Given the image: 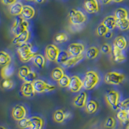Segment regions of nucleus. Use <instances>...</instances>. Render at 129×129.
I'll list each match as a JSON object with an SVG mask.
<instances>
[{
  "mask_svg": "<svg viewBox=\"0 0 129 129\" xmlns=\"http://www.w3.org/2000/svg\"><path fill=\"white\" fill-rule=\"evenodd\" d=\"M17 52L19 55L20 60L24 63H26L33 59L36 54L32 51V45L28 43L21 45L18 47Z\"/></svg>",
  "mask_w": 129,
  "mask_h": 129,
  "instance_id": "obj_1",
  "label": "nucleus"
},
{
  "mask_svg": "<svg viewBox=\"0 0 129 129\" xmlns=\"http://www.w3.org/2000/svg\"><path fill=\"white\" fill-rule=\"evenodd\" d=\"M99 76L96 72L89 71L85 73L83 83V88L87 90H90L95 87L99 82Z\"/></svg>",
  "mask_w": 129,
  "mask_h": 129,
  "instance_id": "obj_2",
  "label": "nucleus"
},
{
  "mask_svg": "<svg viewBox=\"0 0 129 129\" xmlns=\"http://www.w3.org/2000/svg\"><path fill=\"white\" fill-rule=\"evenodd\" d=\"M28 25H29L27 20L23 19L21 16L18 17L15 19L11 28L12 33L14 35V36H17L25 31L28 30Z\"/></svg>",
  "mask_w": 129,
  "mask_h": 129,
  "instance_id": "obj_3",
  "label": "nucleus"
},
{
  "mask_svg": "<svg viewBox=\"0 0 129 129\" xmlns=\"http://www.w3.org/2000/svg\"><path fill=\"white\" fill-rule=\"evenodd\" d=\"M69 21L74 26H79L82 25L87 20V17L85 14L81 10L72 9L69 12Z\"/></svg>",
  "mask_w": 129,
  "mask_h": 129,
  "instance_id": "obj_4",
  "label": "nucleus"
},
{
  "mask_svg": "<svg viewBox=\"0 0 129 129\" xmlns=\"http://www.w3.org/2000/svg\"><path fill=\"white\" fill-rule=\"evenodd\" d=\"M119 99H120V94L117 91L110 90L107 92L105 95V100L107 104L109 105L113 110H117L119 109Z\"/></svg>",
  "mask_w": 129,
  "mask_h": 129,
  "instance_id": "obj_5",
  "label": "nucleus"
},
{
  "mask_svg": "<svg viewBox=\"0 0 129 129\" xmlns=\"http://www.w3.org/2000/svg\"><path fill=\"white\" fill-rule=\"evenodd\" d=\"M125 76L117 72H107L105 76V83L109 85H118L123 82L125 80Z\"/></svg>",
  "mask_w": 129,
  "mask_h": 129,
  "instance_id": "obj_6",
  "label": "nucleus"
},
{
  "mask_svg": "<svg viewBox=\"0 0 129 129\" xmlns=\"http://www.w3.org/2000/svg\"><path fill=\"white\" fill-rule=\"evenodd\" d=\"M32 84H33V87H34L36 93L50 92V91L54 90L56 89L55 86L47 83V82L41 80V79H36Z\"/></svg>",
  "mask_w": 129,
  "mask_h": 129,
  "instance_id": "obj_7",
  "label": "nucleus"
},
{
  "mask_svg": "<svg viewBox=\"0 0 129 129\" xmlns=\"http://www.w3.org/2000/svg\"><path fill=\"white\" fill-rule=\"evenodd\" d=\"M67 51L71 57H78L83 55L85 51V46L80 43H73L69 45Z\"/></svg>",
  "mask_w": 129,
  "mask_h": 129,
  "instance_id": "obj_8",
  "label": "nucleus"
},
{
  "mask_svg": "<svg viewBox=\"0 0 129 129\" xmlns=\"http://www.w3.org/2000/svg\"><path fill=\"white\" fill-rule=\"evenodd\" d=\"M26 114L27 112L25 107L21 105H16L13 107L12 110V117L14 119L18 121L26 118Z\"/></svg>",
  "mask_w": 129,
  "mask_h": 129,
  "instance_id": "obj_9",
  "label": "nucleus"
},
{
  "mask_svg": "<svg viewBox=\"0 0 129 129\" xmlns=\"http://www.w3.org/2000/svg\"><path fill=\"white\" fill-rule=\"evenodd\" d=\"M60 50L55 45L50 44L47 46L45 48V55L47 58L50 61L56 62Z\"/></svg>",
  "mask_w": 129,
  "mask_h": 129,
  "instance_id": "obj_10",
  "label": "nucleus"
},
{
  "mask_svg": "<svg viewBox=\"0 0 129 129\" xmlns=\"http://www.w3.org/2000/svg\"><path fill=\"white\" fill-rule=\"evenodd\" d=\"M83 87V83L80 78H79L78 76H73L71 77L70 83L68 87L71 92L74 93L78 92Z\"/></svg>",
  "mask_w": 129,
  "mask_h": 129,
  "instance_id": "obj_11",
  "label": "nucleus"
},
{
  "mask_svg": "<svg viewBox=\"0 0 129 129\" xmlns=\"http://www.w3.org/2000/svg\"><path fill=\"white\" fill-rule=\"evenodd\" d=\"M84 8L88 14H95L99 11L100 5L96 0H88L84 2Z\"/></svg>",
  "mask_w": 129,
  "mask_h": 129,
  "instance_id": "obj_12",
  "label": "nucleus"
},
{
  "mask_svg": "<svg viewBox=\"0 0 129 129\" xmlns=\"http://www.w3.org/2000/svg\"><path fill=\"white\" fill-rule=\"evenodd\" d=\"M21 92L23 96L30 98L34 96L36 94L33 84L30 83L24 82L21 87Z\"/></svg>",
  "mask_w": 129,
  "mask_h": 129,
  "instance_id": "obj_13",
  "label": "nucleus"
},
{
  "mask_svg": "<svg viewBox=\"0 0 129 129\" xmlns=\"http://www.w3.org/2000/svg\"><path fill=\"white\" fill-rule=\"evenodd\" d=\"M71 116V113L65 112L61 109L56 110L53 114V119L57 123H62Z\"/></svg>",
  "mask_w": 129,
  "mask_h": 129,
  "instance_id": "obj_14",
  "label": "nucleus"
},
{
  "mask_svg": "<svg viewBox=\"0 0 129 129\" xmlns=\"http://www.w3.org/2000/svg\"><path fill=\"white\" fill-rule=\"evenodd\" d=\"M128 43L127 39L123 36H118L115 38L113 43V47H116L117 49L123 51L128 47Z\"/></svg>",
  "mask_w": 129,
  "mask_h": 129,
  "instance_id": "obj_15",
  "label": "nucleus"
},
{
  "mask_svg": "<svg viewBox=\"0 0 129 129\" xmlns=\"http://www.w3.org/2000/svg\"><path fill=\"white\" fill-rule=\"evenodd\" d=\"M87 94L85 92H81L74 99V105L78 108H83L85 107L87 103Z\"/></svg>",
  "mask_w": 129,
  "mask_h": 129,
  "instance_id": "obj_16",
  "label": "nucleus"
},
{
  "mask_svg": "<svg viewBox=\"0 0 129 129\" xmlns=\"http://www.w3.org/2000/svg\"><path fill=\"white\" fill-rule=\"evenodd\" d=\"M30 38V32L29 31L26 30L22 34H19L17 36H14L12 40V43L14 45H21L25 44L27 43Z\"/></svg>",
  "mask_w": 129,
  "mask_h": 129,
  "instance_id": "obj_17",
  "label": "nucleus"
},
{
  "mask_svg": "<svg viewBox=\"0 0 129 129\" xmlns=\"http://www.w3.org/2000/svg\"><path fill=\"white\" fill-rule=\"evenodd\" d=\"M30 129H43L44 126V120L39 116H32L30 117Z\"/></svg>",
  "mask_w": 129,
  "mask_h": 129,
  "instance_id": "obj_18",
  "label": "nucleus"
},
{
  "mask_svg": "<svg viewBox=\"0 0 129 129\" xmlns=\"http://www.w3.org/2000/svg\"><path fill=\"white\" fill-rule=\"evenodd\" d=\"M117 20L114 16H108L103 19L101 24H103L109 30L112 31L116 28Z\"/></svg>",
  "mask_w": 129,
  "mask_h": 129,
  "instance_id": "obj_19",
  "label": "nucleus"
},
{
  "mask_svg": "<svg viewBox=\"0 0 129 129\" xmlns=\"http://www.w3.org/2000/svg\"><path fill=\"white\" fill-rule=\"evenodd\" d=\"M34 15H35V9L34 8L30 5H23L22 12L21 14V16L23 19L26 20L31 19L34 18Z\"/></svg>",
  "mask_w": 129,
  "mask_h": 129,
  "instance_id": "obj_20",
  "label": "nucleus"
},
{
  "mask_svg": "<svg viewBox=\"0 0 129 129\" xmlns=\"http://www.w3.org/2000/svg\"><path fill=\"white\" fill-rule=\"evenodd\" d=\"M111 53L112 54L114 61L116 63H121L126 59V56L125 55L123 51L117 49L116 47H112Z\"/></svg>",
  "mask_w": 129,
  "mask_h": 129,
  "instance_id": "obj_21",
  "label": "nucleus"
},
{
  "mask_svg": "<svg viewBox=\"0 0 129 129\" xmlns=\"http://www.w3.org/2000/svg\"><path fill=\"white\" fill-rule=\"evenodd\" d=\"M23 5L20 2H16L14 4L11 5L9 9V13L14 16H21L22 12Z\"/></svg>",
  "mask_w": 129,
  "mask_h": 129,
  "instance_id": "obj_22",
  "label": "nucleus"
},
{
  "mask_svg": "<svg viewBox=\"0 0 129 129\" xmlns=\"http://www.w3.org/2000/svg\"><path fill=\"white\" fill-rule=\"evenodd\" d=\"M14 74V68L11 64L3 67L1 69V76L3 79H9Z\"/></svg>",
  "mask_w": 129,
  "mask_h": 129,
  "instance_id": "obj_23",
  "label": "nucleus"
},
{
  "mask_svg": "<svg viewBox=\"0 0 129 129\" xmlns=\"http://www.w3.org/2000/svg\"><path fill=\"white\" fill-rule=\"evenodd\" d=\"M114 16L116 20H123V19H128L129 16V12L127 9L123 7L117 8L115 10Z\"/></svg>",
  "mask_w": 129,
  "mask_h": 129,
  "instance_id": "obj_24",
  "label": "nucleus"
},
{
  "mask_svg": "<svg viewBox=\"0 0 129 129\" xmlns=\"http://www.w3.org/2000/svg\"><path fill=\"white\" fill-rule=\"evenodd\" d=\"M11 63V57L7 52L2 50L0 51V67H5Z\"/></svg>",
  "mask_w": 129,
  "mask_h": 129,
  "instance_id": "obj_25",
  "label": "nucleus"
},
{
  "mask_svg": "<svg viewBox=\"0 0 129 129\" xmlns=\"http://www.w3.org/2000/svg\"><path fill=\"white\" fill-rule=\"evenodd\" d=\"M83 59V55L78 56V57H71L66 63H64V64H62V66L64 68H66V69L75 66L76 64H78L79 62H80Z\"/></svg>",
  "mask_w": 129,
  "mask_h": 129,
  "instance_id": "obj_26",
  "label": "nucleus"
},
{
  "mask_svg": "<svg viewBox=\"0 0 129 129\" xmlns=\"http://www.w3.org/2000/svg\"><path fill=\"white\" fill-rule=\"evenodd\" d=\"M98 103H97L96 101L94 100H90L88 102H87L86 105H85V110L88 114H94L97 111L98 109Z\"/></svg>",
  "mask_w": 129,
  "mask_h": 129,
  "instance_id": "obj_27",
  "label": "nucleus"
},
{
  "mask_svg": "<svg viewBox=\"0 0 129 129\" xmlns=\"http://www.w3.org/2000/svg\"><path fill=\"white\" fill-rule=\"evenodd\" d=\"M33 63L36 66L40 69L44 68L46 63V59L43 55L40 54H36L33 58Z\"/></svg>",
  "mask_w": 129,
  "mask_h": 129,
  "instance_id": "obj_28",
  "label": "nucleus"
},
{
  "mask_svg": "<svg viewBox=\"0 0 129 129\" xmlns=\"http://www.w3.org/2000/svg\"><path fill=\"white\" fill-rule=\"evenodd\" d=\"M71 57V55L69 54L67 50H60L56 59V63L61 64H64L69 60V59Z\"/></svg>",
  "mask_w": 129,
  "mask_h": 129,
  "instance_id": "obj_29",
  "label": "nucleus"
},
{
  "mask_svg": "<svg viewBox=\"0 0 129 129\" xmlns=\"http://www.w3.org/2000/svg\"><path fill=\"white\" fill-rule=\"evenodd\" d=\"M100 50L97 47H91L88 48L85 52V57L88 59H93L98 56Z\"/></svg>",
  "mask_w": 129,
  "mask_h": 129,
  "instance_id": "obj_30",
  "label": "nucleus"
},
{
  "mask_svg": "<svg viewBox=\"0 0 129 129\" xmlns=\"http://www.w3.org/2000/svg\"><path fill=\"white\" fill-rule=\"evenodd\" d=\"M64 75V71L61 67H56L51 72V76L53 79L58 81Z\"/></svg>",
  "mask_w": 129,
  "mask_h": 129,
  "instance_id": "obj_31",
  "label": "nucleus"
},
{
  "mask_svg": "<svg viewBox=\"0 0 129 129\" xmlns=\"http://www.w3.org/2000/svg\"><path fill=\"white\" fill-rule=\"evenodd\" d=\"M117 119L122 123H129V114L126 112L120 110L116 114Z\"/></svg>",
  "mask_w": 129,
  "mask_h": 129,
  "instance_id": "obj_32",
  "label": "nucleus"
},
{
  "mask_svg": "<svg viewBox=\"0 0 129 129\" xmlns=\"http://www.w3.org/2000/svg\"><path fill=\"white\" fill-rule=\"evenodd\" d=\"M116 25L119 30L122 31H127L129 30V18L123 20H117Z\"/></svg>",
  "mask_w": 129,
  "mask_h": 129,
  "instance_id": "obj_33",
  "label": "nucleus"
},
{
  "mask_svg": "<svg viewBox=\"0 0 129 129\" xmlns=\"http://www.w3.org/2000/svg\"><path fill=\"white\" fill-rule=\"evenodd\" d=\"M69 40V36L67 34L64 32H60L56 34L54 38V41L57 43H63L67 42Z\"/></svg>",
  "mask_w": 129,
  "mask_h": 129,
  "instance_id": "obj_34",
  "label": "nucleus"
},
{
  "mask_svg": "<svg viewBox=\"0 0 129 129\" xmlns=\"http://www.w3.org/2000/svg\"><path fill=\"white\" fill-rule=\"evenodd\" d=\"M30 71L31 70L28 66H26V65L21 66L18 71V76L20 79L24 80V79L27 76V75L30 73Z\"/></svg>",
  "mask_w": 129,
  "mask_h": 129,
  "instance_id": "obj_35",
  "label": "nucleus"
},
{
  "mask_svg": "<svg viewBox=\"0 0 129 129\" xmlns=\"http://www.w3.org/2000/svg\"><path fill=\"white\" fill-rule=\"evenodd\" d=\"M14 81L10 79H3V80L1 81L0 83V87H2V88L5 90H9L13 88L14 87Z\"/></svg>",
  "mask_w": 129,
  "mask_h": 129,
  "instance_id": "obj_36",
  "label": "nucleus"
},
{
  "mask_svg": "<svg viewBox=\"0 0 129 129\" xmlns=\"http://www.w3.org/2000/svg\"><path fill=\"white\" fill-rule=\"evenodd\" d=\"M70 80H71V78L69 77L68 76L64 74L59 80L57 81L58 82V85L60 87L62 88H67L69 87V83H70Z\"/></svg>",
  "mask_w": 129,
  "mask_h": 129,
  "instance_id": "obj_37",
  "label": "nucleus"
},
{
  "mask_svg": "<svg viewBox=\"0 0 129 129\" xmlns=\"http://www.w3.org/2000/svg\"><path fill=\"white\" fill-rule=\"evenodd\" d=\"M36 79H38V75L34 71H31L30 73L27 75V76L24 79V82L33 83Z\"/></svg>",
  "mask_w": 129,
  "mask_h": 129,
  "instance_id": "obj_38",
  "label": "nucleus"
},
{
  "mask_svg": "<svg viewBox=\"0 0 129 129\" xmlns=\"http://www.w3.org/2000/svg\"><path fill=\"white\" fill-rule=\"evenodd\" d=\"M18 126L21 129H26L27 128H30V124L29 118H24L21 120L18 121Z\"/></svg>",
  "mask_w": 129,
  "mask_h": 129,
  "instance_id": "obj_39",
  "label": "nucleus"
},
{
  "mask_svg": "<svg viewBox=\"0 0 129 129\" xmlns=\"http://www.w3.org/2000/svg\"><path fill=\"white\" fill-rule=\"evenodd\" d=\"M119 109L121 110L126 112L129 114V98L125 99L121 102H120Z\"/></svg>",
  "mask_w": 129,
  "mask_h": 129,
  "instance_id": "obj_40",
  "label": "nucleus"
},
{
  "mask_svg": "<svg viewBox=\"0 0 129 129\" xmlns=\"http://www.w3.org/2000/svg\"><path fill=\"white\" fill-rule=\"evenodd\" d=\"M109 31V30L106 28L105 26L103 25V24H100L96 28V33L99 36H105L107 32Z\"/></svg>",
  "mask_w": 129,
  "mask_h": 129,
  "instance_id": "obj_41",
  "label": "nucleus"
},
{
  "mask_svg": "<svg viewBox=\"0 0 129 129\" xmlns=\"http://www.w3.org/2000/svg\"><path fill=\"white\" fill-rule=\"evenodd\" d=\"M112 48L111 46L107 43H103L102 45H101V48H100V50L103 54H109V53L112 52Z\"/></svg>",
  "mask_w": 129,
  "mask_h": 129,
  "instance_id": "obj_42",
  "label": "nucleus"
},
{
  "mask_svg": "<svg viewBox=\"0 0 129 129\" xmlns=\"http://www.w3.org/2000/svg\"><path fill=\"white\" fill-rule=\"evenodd\" d=\"M116 125V120L113 117H109L106 119L105 126L108 128H112Z\"/></svg>",
  "mask_w": 129,
  "mask_h": 129,
  "instance_id": "obj_43",
  "label": "nucleus"
},
{
  "mask_svg": "<svg viewBox=\"0 0 129 129\" xmlns=\"http://www.w3.org/2000/svg\"><path fill=\"white\" fill-rule=\"evenodd\" d=\"M16 2H17V1H16V0H14V1L2 0V1H1V3H2V4L4 5H10V6H11V5H12L13 4H14Z\"/></svg>",
  "mask_w": 129,
  "mask_h": 129,
  "instance_id": "obj_44",
  "label": "nucleus"
},
{
  "mask_svg": "<svg viewBox=\"0 0 129 129\" xmlns=\"http://www.w3.org/2000/svg\"><path fill=\"white\" fill-rule=\"evenodd\" d=\"M113 36V32H112V31L110 30H109L108 32L106 33V34L105 35V38L106 39H110Z\"/></svg>",
  "mask_w": 129,
  "mask_h": 129,
  "instance_id": "obj_45",
  "label": "nucleus"
},
{
  "mask_svg": "<svg viewBox=\"0 0 129 129\" xmlns=\"http://www.w3.org/2000/svg\"><path fill=\"white\" fill-rule=\"evenodd\" d=\"M102 2H103V4L107 5V4H109V3H112V2H113V1H103Z\"/></svg>",
  "mask_w": 129,
  "mask_h": 129,
  "instance_id": "obj_46",
  "label": "nucleus"
},
{
  "mask_svg": "<svg viewBox=\"0 0 129 129\" xmlns=\"http://www.w3.org/2000/svg\"><path fill=\"white\" fill-rule=\"evenodd\" d=\"M113 2H115V3H121V2H123V1H113Z\"/></svg>",
  "mask_w": 129,
  "mask_h": 129,
  "instance_id": "obj_47",
  "label": "nucleus"
},
{
  "mask_svg": "<svg viewBox=\"0 0 129 129\" xmlns=\"http://www.w3.org/2000/svg\"><path fill=\"white\" fill-rule=\"evenodd\" d=\"M0 129H7V128L3 126H0Z\"/></svg>",
  "mask_w": 129,
  "mask_h": 129,
  "instance_id": "obj_48",
  "label": "nucleus"
},
{
  "mask_svg": "<svg viewBox=\"0 0 129 129\" xmlns=\"http://www.w3.org/2000/svg\"><path fill=\"white\" fill-rule=\"evenodd\" d=\"M126 129H129V123H128V125L127 126H126Z\"/></svg>",
  "mask_w": 129,
  "mask_h": 129,
  "instance_id": "obj_49",
  "label": "nucleus"
}]
</instances>
